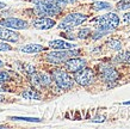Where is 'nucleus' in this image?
Returning <instances> with one entry per match:
<instances>
[{"label": "nucleus", "instance_id": "nucleus-1", "mask_svg": "<svg viewBox=\"0 0 130 129\" xmlns=\"http://www.w3.org/2000/svg\"><path fill=\"white\" fill-rule=\"evenodd\" d=\"M63 0H40L35 5V12L37 16H57L66 6Z\"/></svg>", "mask_w": 130, "mask_h": 129}, {"label": "nucleus", "instance_id": "nucleus-2", "mask_svg": "<svg viewBox=\"0 0 130 129\" xmlns=\"http://www.w3.org/2000/svg\"><path fill=\"white\" fill-rule=\"evenodd\" d=\"M93 25L99 30H105V31H112L119 25V17L116 13H106L104 16L97 17L93 19Z\"/></svg>", "mask_w": 130, "mask_h": 129}, {"label": "nucleus", "instance_id": "nucleus-3", "mask_svg": "<svg viewBox=\"0 0 130 129\" xmlns=\"http://www.w3.org/2000/svg\"><path fill=\"white\" fill-rule=\"evenodd\" d=\"M76 55H79V50L75 49H66V50H55L48 53L47 54V61L50 63H63L66 62L68 59L74 58Z\"/></svg>", "mask_w": 130, "mask_h": 129}, {"label": "nucleus", "instance_id": "nucleus-4", "mask_svg": "<svg viewBox=\"0 0 130 129\" xmlns=\"http://www.w3.org/2000/svg\"><path fill=\"white\" fill-rule=\"evenodd\" d=\"M87 18L88 16L84 15V13H69L61 20V23L59 24V29H62V30L73 29V27L83 24Z\"/></svg>", "mask_w": 130, "mask_h": 129}, {"label": "nucleus", "instance_id": "nucleus-5", "mask_svg": "<svg viewBox=\"0 0 130 129\" xmlns=\"http://www.w3.org/2000/svg\"><path fill=\"white\" fill-rule=\"evenodd\" d=\"M53 79L57 86L62 90H69L73 86V79L67 72L61 69H55L53 72Z\"/></svg>", "mask_w": 130, "mask_h": 129}, {"label": "nucleus", "instance_id": "nucleus-6", "mask_svg": "<svg viewBox=\"0 0 130 129\" xmlns=\"http://www.w3.org/2000/svg\"><path fill=\"white\" fill-rule=\"evenodd\" d=\"M74 80L79 85L87 86L94 81V73L90 68H83L74 73Z\"/></svg>", "mask_w": 130, "mask_h": 129}, {"label": "nucleus", "instance_id": "nucleus-7", "mask_svg": "<svg viewBox=\"0 0 130 129\" xmlns=\"http://www.w3.org/2000/svg\"><path fill=\"white\" fill-rule=\"evenodd\" d=\"M0 24L5 27L8 29H16V30H24V29H28L29 24L26 20L19 19V18H5V19L0 20Z\"/></svg>", "mask_w": 130, "mask_h": 129}, {"label": "nucleus", "instance_id": "nucleus-8", "mask_svg": "<svg viewBox=\"0 0 130 129\" xmlns=\"http://www.w3.org/2000/svg\"><path fill=\"white\" fill-rule=\"evenodd\" d=\"M100 72H102V79L104 80V82H106V84L116 82L117 80H118V78H119L118 72L113 67H111V66L102 67Z\"/></svg>", "mask_w": 130, "mask_h": 129}, {"label": "nucleus", "instance_id": "nucleus-9", "mask_svg": "<svg viewBox=\"0 0 130 129\" xmlns=\"http://www.w3.org/2000/svg\"><path fill=\"white\" fill-rule=\"evenodd\" d=\"M30 79H31L32 85L35 86H48L51 82V77L44 72H40V73H32L30 74Z\"/></svg>", "mask_w": 130, "mask_h": 129}, {"label": "nucleus", "instance_id": "nucleus-10", "mask_svg": "<svg viewBox=\"0 0 130 129\" xmlns=\"http://www.w3.org/2000/svg\"><path fill=\"white\" fill-rule=\"evenodd\" d=\"M86 66V60L85 59H80V58H71L66 61V67H67L68 72L75 73L78 70L83 69Z\"/></svg>", "mask_w": 130, "mask_h": 129}, {"label": "nucleus", "instance_id": "nucleus-11", "mask_svg": "<svg viewBox=\"0 0 130 129\" xmlns=\"http://www.w3.org/2000/svg\"><path fill=\"white\" fill-rule=\"evenodd\" d=\"M0 39L1 41H7V42H18L19 39V35L17 32L12 31L11 29L5 26H0Z\"/></svg>", "mask_w": 130, "mask_h": 129}, {"label": "nucleus", "instance_id": "nucleus-12", "mask_svg": "<svg viewBox=\"0 0 130 129\" xmlns=\"http://www.w3.org/2000/svg\"><path fill=\"white\" fill-rule=\"evenodd\" d=\"M55 20L50 19V18H47V17H41L38 19L34 20V26L36 29H40V30H48V29H51V27L55 26Z\"/></svg>", "mask_w": 130, "mask_h": 129}, {"label": "nucleus", "instance_id": "nucleus-13", "mask_svg": "<svg viewBox=\"0 0 130 129\" xmlns=\"http://www.w3.org/2000/svg\"><path fill=\"white\" fill-rule=\"evenodd\" d=\"M49 47L56 50H66V49H74L75 44L68 41H63V39H54L49 42Z\"/></svg>", "mask_w": 130, "mask_h": 129}, {"label": "nucleus", "instance_id": "nucleus-14", "mask_svg": "<svg viewBox=\"0 0 130 129\" xmlns=\"http://www.w3.org/2000/svg\"><path fill=\"white\" fill-rule=\"evenodd\" d=\"M44 49L45 48L42 44H37V43H29V44L20 47V51L25 53V54H37L40 51H43Z\"/></svg>", "mask_w": 130, "mask_h": 129}, {"label": "nucleus", "instance_id": "nucleus-15", "mask_svg": "<svg viewBox=\"0 0 130 129\" xmlns=\"http://www.w3.org/2000/svg\"><path fill=\"white\" fill-rule=\"evenodd\" d=\"M22 97L24 99H28V101H37V99H41V94L35 90H25L22 93Z\"/></svg>", "mask_w": 130, "mask_h": 129}, {"label": "nucleus", "instance_id": "nucleus-16", "mask_svg": "<svg viewBox=\"0 0 130 129\" xmlns=\"http://www.w3.org/2000/svg\"><path fill=\"white\" fill-rule=\"evenodd\" d=\"M113 61L117 63H130V51L119 53V54L113 59Z\"/></svg>", "mask_w": 130, "mask_h": 129}, {"label": "nucleus", "instance_id": "nucleus-17", "mask_svg": "<svg viewBox=\"0 0 130 129\" xmlns=\"http://www.w3.org/2000/svg\"><path fill=\"white\" fill-rule=\"evenodd\" d=\"M91 7L95 10V11H100V10H109L111 8V4L110 3H105V1H95L92 4Z\"/></svg>", "mask_w": 130, "mask_h": 129}, {"label": "nucleus", "instance_id": "nucleus-18", "mask_svg": "<svg viewBox=\"0 0 130 129\" xmlns=\"http://www.w3.org/2000/svg\"><path fill=\"white\" fill-rule=\"evenodd\" d=\"M107 47L110 49H112V50L119 51L122 49V43L118 39H110V41H107Z\"/></svg>", "mask_w": 130, "mask_h": 129}, {"label": "nucleus", "instance_id": "nucleus-19", "mask_svg": "<svg viewBox=\"0 0 130 129\" xmlns=\"http://www.w3.org/2000/svg\"><path fill=\"white\" fill-rule=\"evenodd\" d=\"M91 34H92V31H91V29H88V27L81 29V30H79V32H78V38L86 39L87 37H90L91 36Z\"/></svg>", "mask_w": 130, "mask_h": 129}, {"label": "nucleus", "instance_id": "nucleus-20", "mask_svg": "<svg viewBox=\"0 0 130 129\" xmlns=\"http://www.w3.org/2000/svg\"><path fill=\"white\" fill-rule=\"evenodd\" d=\"M128 8H130V0H121L117 3V10L123 11V10H128Z\"/></svg>", "mask_w": 130, "mask_h": 129}, {"label": "nucleus", "instance_id": "nucleus-21", "mask_svg": "<svg viewBox=\"0 0 130 129\" xmlns=\"http://www.w3.org/2000/svg\"><path fill=\"white\" fill-rule=\"evenodd\" d=\"M106 34H109V31H105V30H99V29H97L94 32H92V34H91V36H92V38H93V39H99V38H102L103 36H105Z\"/></svg>", "mask_w": 130, "mask_h": 129}, {"label": "nucleus", "instance_id": "nucleus-22", "mask_svg": "<svg viewBox=\"0 0 130 129\" xmlns=\"http://www.w3.org/2000/svg\"><path fill=\"white\" fill-rule=\"evenodd\" d=\"M13 121H25V122H41L40 118L35 117H11Z\"/></svg>", "mask_w": 130, "mask_h": 129}, {"label": "nucleus", "instance_id": "nucleus-23", "mask_svg": "<svg viewBox=\"0 0 130 129\" xmlns=\"http://www.w3.org/2000/svg\"><path fill=\"white\" fill-rule=\"evenodd\" d=\"M10 79H11V77H10V74H8L7 72H4V70H0V81L6 82V81H8Z\"/></svg>", "mask_w": 130, "mask_h": 129}, {"label": "nucleus", "instance_id": "nucleus-24", "mask_svg": "<svg viewBox=\"0 0 130 129\" xmlns=\"http://www.w3.org/2000/svg\"><path fill=\"white\" fill-rule=\"evenodd\" d=\"M10 50H12L11 46H8L7 43L3 42V41L0 39V51H10Z\"/></svg>", "mask_w": 130, "mask_h": 129}, {"label": "nucleus", "instance_id": "nucleus-25", "mask_svg": "<svg viewBox=\"0 0 130 129\" xmlns=\"http://www.w3.org/2000/svg\"><path fill=\"white\" fill-rule=\"evenodd\" d=\"M24 69H25V72L28 73V74H32V73H35V67L31 66V65H24Z\"/></svg>", "mask_w": 130, "mask_h": 129}, {"label": "nucleus", "instance_id": "nucleus-26", "mask_svg": "<svg viewBox=\"0 0 130 129\" xmlns=\"http://www.w3.org/2000/svg\"><path fill=\"white\" fill-rule=\"evenodd\" d=\"M123 20H124L126 24H130V12L124 13V16H123Z\"/></svg>", "mask_w": 130, "mask_h": 129}, {"label": "nucleus", "instance_id": "nucleus-27", "mask_svg": "<svg viewBox=\"0 0 130 129\" xmlns=\"http://www.w3.org/2000/svg\"><path fill=\"white\" fill-rule=\"evenodd\" d=\"M103 121H104V117H103V116L102 117H99L98 116V117H95L94 120H93V122H103Z\"/></svg>", "mask_w": 130, "mask_h": 129}, {"label": "nucleus", "instance_id": "nucleus-28", "mask_svg": "<svg viewBox=\"0 0 130 129\" xmlns=\"http://www.w3.org/2000/svg\"><path fill=\"white\" fill-rule=\"evenodd\" d=\"M63 1H64L66 4H73V3H75L76 0H63Z\"/></svg>", "mask_w": 130, "mask_h": 129}, {"label": "nucleus", "instance_id": "nucleus-29", "mask_svg": "<svg viewBox=\"0 0 130 129\" xmlns=\"http://www.w3.org/2000/svg\"><path fill=\"white\" fill-rule=\"evenodd\" d=\"M6 7V4H4V3H0V11L3 10V8Z\"/></svg>", "mask_w": 130, "mask_h": 129}, {"label": "nucleus", "instance_id": "nucleus-30", "mask_svg": "<svg viewBox=\"0 0 130 129\" xmlns=\"http://www.w3.org/2000/svg\"><path fill=\"white\" fill-rule=\"evenodd\" d=\"M0 91H5V87L3 85V81H0Z\"/></svg>", "mask_w": 130, "mask_h": 129}, {"label": "nucleus", "instance_id": "nucleus-31", "mask_svg": "<svg viewBox=\"0 0 130 129\" xmlns=\"http://www.w3.org/2000/svg\"><path fill=\"white\" fill-rule=\"evenodd\" d=\"M4 99H5V97L1 93H0V102H4Z\"/></svg>", "mask_w": 130, "mask_h": 129}, {"label": "nucleus", "instance_id": "nucleus-32", "mask_svg": "<svg viewBox=\"0 0 130 129\" xmlns=\"http://www.w3.org/2000/svg\"><path fill=\"white\" fill-rule=\"evenodd\" d=\"M3 66H4V62H3V61L0 60V67H3Z\"/></svg>", "mask_w": 130, "mask_h": 129}, {"label": "nucleus", "instance_id": "nucleus-33", "mask_svg": "<svg viewBox=\"0 0 130 129\" xmlns=\"http://www.w3.org/2000/svg\"><path fill=\"white\" fill-rule=\"evenodd\" d=\"M124 105H130V101H129V102H125V103H124Z\"/></svg>", "mask_w": 130, "mask_h": 129}]
</instances>
